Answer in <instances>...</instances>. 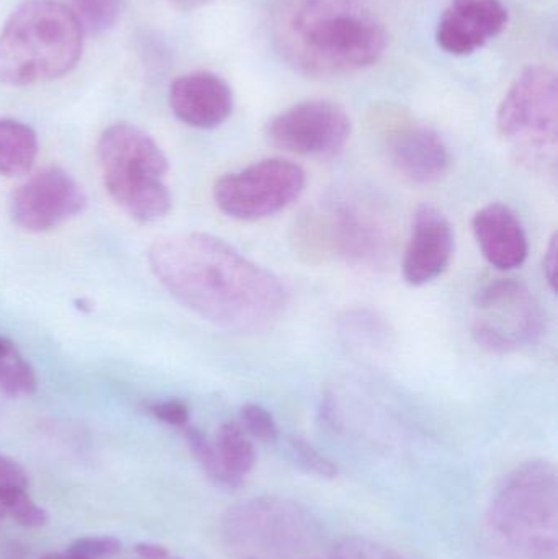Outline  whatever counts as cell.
I'll return each instance as SVG.
<instances>
[{"instance_id": "1", "label": "cell", "mask_w": 558, "mask_h": 559, "mask_svg": "<svg viewBox=\"0 0 558 559\" xmlns=\"http://www.w3.org/2000/svg\"><path fill=\"white\" fill-rule=\"evenodd\" d=\"M147 264L177 302L226 331H265L288 306L281 280L205 233L156 239L147 249Z\"/></svg>"}, {"instance_id": "2", "label": "cell", "mask_w": 558, "mask_h": 559, "mask_svg": "<svg viewBox=\"0 0 558 559\" xmlns=\"http://www.w3.org/2000/svg\"><path fill=\"white\" fill-rule=\"evenodd\" d=\"M272 32L285 61L311 78L370 68L389 43L367 0H278Z\"/></svg>"}, {"instance_id": "3", "label": "cell", "mask_w": 558, "mask_h": 559, "mask_svg": "<svg viewBox=\"0 0 558 559\" xmlns=\"http://www.w3.org/2000/svg\"><path fill=\"white\" fill-rule=\"evenodd\" d=\"M84 33L66 3L25 0L0 32V84H43L69 74L82 55Z\"/></svg>"}, {"instance_id": "4", "label": "cell", "mask_w": 558, "mask_h": 559, "mask_svg": "<svg viewBox=\"0 0 558 559\" xmlns=\"http://www.w3.org/2000/svg\"><path fill=\"white\" fill-rule=\"evenodd\" d=\"M488 524L511 550L527 559H556L558 476L547 460H530L501 483Z\"/></svg>"}, {"instance_id": "5", "label": "cell", "mask_w": 558, "mask_h": 559, "mask_svg": "<svg viewBox=\"0 0 558 559\" xmlns=\"http://www.w3.org/2000/svg\"><path fill=\"white\" fill-rule=\"evenodd\" d=\"M501 136L530 169L557 166L558 79L553 69L531 66L504 95L497 114Z\"/></svg>"}, {"instance_id": "6", "label": "cell", "mask_w": 558, "mask_h": 559, "mask_svg": "<svg viewBox=\"0 0 558 559\" xmlns=\"http://www.w3.org/2000/svg\"><path fill=\"white\" fill-rule=\"evenodd\" d=\"M222 528L233 547L272 557L307 554L321 538L320 524L307 508L277 496L233 506L223 518Z\"/></svg>"}, {"instance_id": "7", "label": "cell", "mask_w": 558, "mask_h": 559, "mask_svg": "<svg viewBox=\"0 0 558 559\" xmlns=\"http://www.w3.org/2000/svg\"><path fill=\"white\" fill-rule=\"evenodd\" d=\"M305 187L307 174L298 164L274 157L219 177L213 200L229 218L259 222L294 205Z\"/></svg>"}, {"instance_id": "8", "label": "cell", "mask_w": 558, "mask_h": 559, "mask_svg": "<svg viewBox=\"0 0 558 559\" xmlns=\"http://www.w3.org/2000/svg\"><path fill=\"white\" fill-rule=\"evenodd\" d=\"M472 334L480 347L504 355L536 344L544 332V312L524 283L500 278L475 295Z\"/></svg>"}, {"instance_id": "9", "label": "cell", "mask_w": 558, "mask_h": 559, "mask_svg": "<svg viewBox=\"0 0 558 559\" xmlns=\"http://www.w3.org/2000/svg\"><path fill=\"white\" fill-rule=\"evenodd\" d=\"M298 245L307 255H337L351 264L373 265L387 254L382 219L356 203H331L300 226Z\"/></svg>"}, {"instance_id": "10", "label": "cell", "mask_w": 558, "mask_h": 559, "mask_svg": "<svg viewBox=\"0 0 558 559\" xmlns=\"http://www.w3.org/2000/svg\"><path fill=\"white\" fill-rule=\"evenodd\" d=\"M349 115L331 100H307L275 115L268 127L269 143L284 153L333 157L349 143Z\"/></svg>"}, {"instance_id": "11", "label": "cell", "mask_w": 558, "mask_h": 559, "mask_svg": "<svg viewBox=\"0 0 558 559\" xmlns=\"http://www.w3.org/2000/svg\"><path fill=\"white\" fill-rule=\"evenodd\" d=\"M85 206L87 197L75 179L59 167H49L12 193L10 216L25 231L45 233L81 215Z\"/></svg>"}, {"instance_id": "12", "label": "cell", "mask_w": 558, "mask_h": 559, "mask_svg": "<svg viewBox=\"0 0 558 559\" xmlns=\"http://www.w3.org/2000/svg\"><path fill=\"white\" fill-rule=\"evenodd\" d=\"M454 251L455 233L448 216L436 206H418L403 258V278L412 286L435 282L448 272Z\"/></svg>"}, {"instance_id": "13", "label": "cell", "mask_w": 558, "mask_h": 559, "mask_svg": "<svg viewBox=\"0 0 558 559\" xmlns=\"http://www.w3.org/2000/svg\"><path fill=\"white\" fill-rule=\"evenodd\" d=\"M385 146L396 173L416 186L439 182L451 167V153L441 134L416 121H396L387 133Z\"/></svg>"}, {"instance_id": "14", "label": "cell", "mask_w": 558, "mask_h": 559, "mask_svg": "<svg viewBox=\"0 0 558 559\" xmlns=\"http://www.w3.org/2000/svg\"><path fill=\"white\" fill-rule=\"evenodd\" d=\"M508 25L500 0H452L439 19L436 41L449 55L467 56L497 38Z\"/></svg>"}, {"instance_id": "15", "label": "cell", "mask_w": 558, "mask_h": 559, "mask_svg": "<svg viewBox=\"0 0 558 559\" xmlns=\"http://www.w3.org/2000/svg\"><path fill=\"white\" fill-rule=\"evenodd\" d=\"M169 104L182 123L213 130L233 114V91L228 82L209 71L180 75L170 85Z\"/></svg>"}, {"instance_id": "16", "label": "cell", "mask_w": 558, "mask_h": 559, "mask_svg": "<svg viewBox=\"0 0 558 559\" xmlns=\"http://www.w3.org/2000/svg\"><path fill=\"white\" fill-rule=\"evenodd\" d=\"M97 156L104 174L163 179L169 170V160L159 144L140 128L128 123L111 124L100 134Z\"/></svg>"}, {"instance_id": "17", "label": "cell", "mask_w": 558, "mask_h": 559, "mask_svg": "<svg viewBox=\"0 0 558 559\" xmlns=\"http://www.w3.org/2000/svg\"><path fill=\"white\" fill-rule=\"evenodd\" d=\"M475 241L498 271H514L526 262L527 236L517 213L503 203H490L472 219Z\"/></svg>"}, {"instance_id": "18", "label": "cell", "mask_w": 558, "mask_h": 559, "mask_svg": "<svg viewBox=\"0 0 558 559\" xmlns=\"http://www.w3.org/2000/svg\"><path fill=\"white\" fill-rule=\"evenodd\" d=\"M104 186L111 200L141 223L164 218L173 206L169 190L161 177L104 174Z\"/></svg>"}, {"instance_id": "19", "label": "cell", "mask_w": 558, "mask_h": 559, "mask_svg": "<svg viewBox=\"0 0 558 559\" xmlns=\"http://www.w3.org/2000/svg\"><path fill=\"white\" fill-rule=\"evenodd\" d=\"M38 157V136L32 127L13 118H0V176H23Z\"/></svg>"}, {"instance_id": "20", "label": "cell", "mask_w": 558, "mask_h": 559, "mask_svg": "<svg viewBox=\"0 0 558 559\" xmlns=\"http://www.w3.org/2000/svg\"><path fill=\"white\" fill-rule=\"evenodd\" d=\"M216 453L225 468L226 475L239 486L256 465V450L251 437L239 423H225L216 432Z\"/></svg>"}, {"instance_id": "21", "label": "cell", "mask_w": 558, "mask_h": 559, "mask_svg": "<svg viewBox=\"0 0 558 559\" xmlns=\"http://www.w3.org/2000/svg\"><path fill=\"white\" fill-rule=\"evenodd\" d=\"M38 380L32 365L10 338L0 335V390L12 397L32 396Z\"/></svg>"}, {"instance_id": "22", "label": "cell", "mask_w": 558, "mask_h": 559, "mask_svg": "<svg viewBox=\"0 0 558 559\" xmlns=\"http://www.w3.org/2000/svg\"><path fill=\"white\" fill-rule=\"evenodd\" d=\"M84 35H102L117 25L124 0H68Z\"/></svg>"}, {"instance_id": "23", "label": "cell", "mask_w": 558, "mask_h": 559, "mask_svg": "<svg viewBox=\"0 0 558 559\" xmlns=\"http://www.w3.org/2000/svg\"><path fill=\"white\" fill-rule=\"evenodd\" d=\"M183 429H186V440L189 443L190 452L195 456L206 476L216 485L226 486V488H238V485L226 475L213 440H210L206 433L195 429V427H183Z\"/></svg>"}, {"instance_id": "24", "label": "cell", "mask_w": 558, "mask_h": 559, "mask_svg": "<svg viewBox=\"0 0 558 559\" xmlns=\"http://www.w3.org/2000/svg\"><path fill=\"white\" fill-rule=\"evenodd\" d=\"M0 509L5 512L7 518L13 519L22 527H41L48 522L45 509L29 499L26 489H0Z\"/></svg>"}, {"instance_id": "25", "label": "cell", "mask_w": 558, "mask_h": 559, "mask_svg": "<svg viewBox=\"0 0 558 559\" xmlns=\"http://www.w3.org/2000/svg\"><path fill=\"white\" fill-rule=\"evenodd\" d=\"M288 449H290L292 456L295 463L305 472L311 475L320 476L324 479H333L337 476L336 463L331 462L327 455L320 452L317 447L311 445L308 440L301 437H290L288 439Z\"/></svg>"}, {"instance_id": "26", "label": "cell", "mask_w": 558, "mask_h": 559, "mask_svg": "<svg viewBox=\"0 0 558 559\" xmlns=\"http://www.w3.org/2000/svg\"><path fill=\"white\" fill-rule=\"evenodd\" d=\"M334 559H412L385 547V545L377 544V542L367 540V538L351 537L344 538L334 548Z\"/></svg>"}, {"instance_id": "27", "label": "cell", "mask_w": 558, "mask_h": 559, "mask_svg": "<svg viewBox=\"0 0 558 559\" xmlns=\"http://www.w3.org/2000/svg\"><path fill=\"white\" fill-rule=\"evenodd\" d=\"M241 426L248 436L261 442H275L278 437V427L274 416L261 404H246L241 409Z\"/></svg>"}, {"instance_id": "28", "label": "cell", "mask_w": 558, "mask_h": 559, "mask_svg": "<svg viewBox=\"0 0 558 559\" xmlns=\"http://www.w3.org/2000/svg\"><path fill=\"white\" fill-rule=\"evenodd\" d=\"M120 550L121 542L118 538L102 535V537L79 538L68 548V554L87 559H100L114 557L120 554Z\"/></svg>"}, {"instance_id": "29", "label": "cell", "mask_w": 558, "mask_h": 559, "mask_svg": "<svg viewBox=\"0 0 558 559\" xmlns=\"http://www.w3.org/2000/svg\"><path fill=\"white\" fill-rule=\"evenodd\" d=\"M150 413L161 423L174 427H187L190 419L189 406L179 400H167L151 404Z\"/></svg>"}, {"instance_id": "30", "label": "cell", "mask_w": 558, "mask_h": 559, "mask_svg": "<svg viewBox=\"0 0 558 559\" xmlns=\"http://www.w3.org/2000/svg\"><path fill=\"white\" fill-rule=\"evenodd\" d=\"M7 488L28 489V476L15 460L0 455V489Z\"/></svg>"}, {"instance_id": "31", "label": "cell", "mask_w": 558, "mask_h": 559, "mask_svg": "<svg viewBox=\"0 0 558 559\" xmlns=\"http://www.w3.org/2000/svg\"><path fill=\"white\" fill-rule=\"evenodd\" d=\"M544 275H546L547 283H549L550 289L557 292L558 283V235L553 236L549 241V246L546 249V255H544Z\"/></svg>"}, {"instance_id": "32", "label": "cell", "mask_w": 558, "mask_h": 559, "mask_svg": "<svg viewBox=\"0 0 558 559\" xmlns=\"http://www.w3.org/2000/svg\"><path fill=\"white\" fill-rule=\"evenodd\" d=\"M134 554L140 559H164L170 557L167 548L157 544H138L134 547Z\"/></svg>"}, {"instance_id": "33", "label": "cell", "mask_w": 558, "mask_h": 559, "mask_svg": "<svg viewBox=\"0 0 558 559\" xmlns=\"http://www.w3.org/2000/svg\"><path fill=\"white\" fill-rule=\"evenodd\" d=\"M2 559H25V550L20 548L19 545H12V547L7 548Z\"/></svg>"}, {"instance_id": "34", "label": "cell", "mask_w": 558, "mask_h": 559, "mask_svg": "<svg viewBox=\"0 0 558 559\" xmlns=\"http://www.w3.org/2000/svg\"><path fill=\"white\" fill-rule=\"evenodd\" d=\"M173 2L180 3V5H195V3L205 2V0H173Z\"/></svg>"}, {"instance_id": "35", "label": "cell", "mask_w": 558, "mask_h": 559, "mask_svg": "<svg viewBox=\"0 0 558 559\" xmlns=\"http://www.w3.org/2000/svg\"><path fill=\"white\" fill-rule=\"evenodd\" d=\"M5 518H7L5 512H3L2 509H0V524H2V521Z\"/></svg>"}, {"instance_id": "36", "label": "cell", "mask_w": 558, "mask_h": 559, "mask_svg": "<svg viewBox=\"0 0 558 559\" xmlns=\"http://www.w3.org/2000/svg\"><path fill=\"white\" fill-rule=\"evenodd\" d=\"M164 559H180V558L167 557V558H164Z\"/></svg>"}, {"instance_id": "37", "label": "cell", "mask_w": 558, "mask_h": 559, "mask_svg": "<svg viewBox=\"0 0 558 559\" xmlns=\"http://www.w3.org/2000/svg\"><path fill=\"white\" fill-rule=\"evenodd\" d=\"M249 559H256V558H249Z\"/></svg>"}]
</instances>
